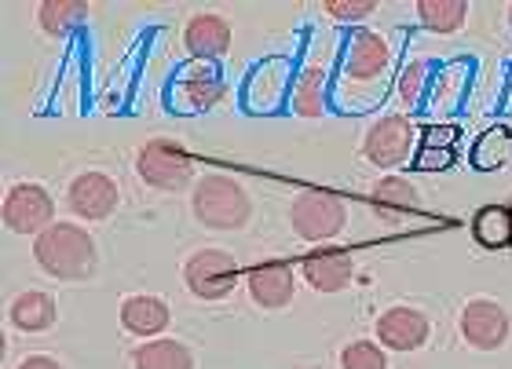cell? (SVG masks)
Returning <instances> with one entry per match:
<instances>
[{"label":"cell","instance_id":"5bb4252c","mask_svg":"<svg viewBox=\"0 0 512 369\" xmlns=\"http://www.w3.org/2000/svg\"><path fill=\"white\" fill-rule=\"evenodd\" d=\"M432 333V322H428L425 311L417 307H388L377 315V344L384 351H417Z\"/></svg>","mask_w":512,"mask_h":369},{"label":"cell","instance_id":"603a6c76","mask_svg":"<svg viewBox=\"0 0 512 369\" xmlns=\"http://www.w3.org/2000/svg\"><path fill=\"white\" fill-rule=\"evenodd\" d=\"M132 369H194V355L183 340H147L132 351Z\"/></svg>","mask_w":512,"mask_h":369},{"label":"cell","instance_id":"ba28073f","mask_svg":"<svg viewBox=\"0 0 512 369\" xmlns=\"http://www.w3.org/2000/svg\"><path fill=\"white\" fill-rule=\"evenodd\" d=\"M66 205H70V212L81 216V220L103 223L118 212L121 190L107 172L88 169V172H77L74 180H70V187H66Z\"/></svg>","mask_w":512,"mask_h":369},{"label":"cell","instance_id":"6da1fadb","mask_svg":"<svg viewBox=\"0 0 512 369\" xmlns=\"http://www.w3.org/2000/svg\"><path fill=\"white\" fill-rule=\"evenodd\" d=\"M33 260L41 264L44 275L59 282H88L99 267V249L88 227L55 220L48 231L33 238Z\"/></svg>","mask_w":512,"mask_h":369},{"label":"cell","instance_id":"2e32d148","mask_svg":"<svg viewBox=\"0 0 512 369\" xmlns=\"http://www.w3.org/2000/svg\"><path fill=\"white\" fill-rule=\"evenodd\" d=\"M289 92H293V81H289V66L282 59H264L246 77V106L256 114L275 110Z\"/></svg>","mask_w":512,"mask_h":369},{"label":"cell","instance_id":"4dcf8cb0","mask_svg":"<svg viewBox=\"0 0 512 369\" xmlns=\"http://www.w3.org/2000/svg\"><path fill=\"white\" fill-rule=\"evenodd\" d=\"M505 205H509V212H512V194H509V198H505Z\"/></svg>","mask_w":512,"mask_h":369},{"label":"cell","instance_id":"7402d4cb","mask_svg":"<svg viewBox=\"0 0 512 369\" xmlns=\"http://www.w3.org/2000/svg\"><path fill=\"white\" fill-rule=\"evenodd\" d=\"M472 238H476V245H483V249H491V253H498V249H509L512 245V212L505 201H494V205H483V209H476V216H472Z\"/></svg>","mask_w":512,"mask_h":369},{"label":"cell","instance_id":"52a82bcc","mask_svg":"<svg viewBox=\"0 0 512 369\" xmlns=\"http://www.w3.org/2000/svg\"><path fill=\"white\" fill-rule=\"evenodd\" d=\"M414 154V121L406 114H384L363 136V158L377 169L392 172Z\"/></svg>","mask_w":512,"mask_h":369},{"label":"cell","instance_id":"ac0fdd59","mask_svg":"<svg viewBox=\"0 0 512 369\" xmlns=\"http://www.w3.org/2000/svg\"><path fill=\"white\" fill-rule=\"evenodd\" d=\"M370 201H374V212L381 220L399 223L406 220L410 212H417L421 205V194L406 176H381V180L370 187Z\"/></svg>","mask_w":512,"mask_h":369},{"label":"cell","instance_id":"484cf974","mask_svg":"<svg viewBox=\"0 0 512 369\" xmlns=\"http://www.w3.org/2000/svg\"><path fill=\"white\" fill-rule=\"evenodd\" d=\"M509 147H512V132L505 125H491L487 132H480L476 136V143H472V169L480 172H494L502 169L505 158H509Z\"/></svg>","mask_w":512,"mask_h":369},{"label":"cell","instance_id":"8fae6325","mask_svg":"<svg viewBox=\"0 0 512 369\" xmlns=\"http://www.w3.org/2000/svg\"><path fill=\"white\" fill-rule=\"evenodd\" d=\"M512 333L509 311L494 300H472L461 311V337L476 351H498L505 348V340Z\"/></svg>","mask_w":512,"mask_h":369},{"label":"cell","instance_id":"83f0119b","mask_svg":"<svg viewBox=\"0 0 512 369\" xmlns=\"http://www.w3.org/2000/svg\"><path fill=\"white\" fill-rule=\"evenodd\" d=\"M425 88H428V66L417 59V63L406 66L403 77H399V99H403L406 106H417L425 99Z\"/></svg>","mask_w":512,"mask_h":369},{"label":"cell","instance_id":"9c48e42d","mask_svg":"<svg viewBox=\"0 0 512 369\" xmlns=\"http://www.w3.org/2000/svg\"><path fill=\"white\" fill-rule=\"evenodd\" d=\"M224 95H227L224 77L216 74V66H209V63L183 66L180 74L172 77V106H176V110H187V114L213 110Z\"/></svg>","mask_w":512,"mask_h":369},{"label":"cell","instance_id":"e0dca14e","mask_svg":"<svg viewBox=\"0 0 512 369\" xmlns=\"http://www.w3.org/2000/svg\"><path fill=\"white\" fill-rule=\"evenodd\" d=\"M118 318H121V326H125V333L143 337V340H158L161 333L172 326L169 304H165L161 296H150V293L128 296L125 304H121Z\"/></svg>","mask_w":512,"mask_h":369},{"label":"cell","instance_id":"30bf717a","mask_svg":"<svg viewBox=\"0 0 512 369\" xmlns=\"http://www.w3.org/2000/svg\"><path fill=\"white\" fill-rule=\"evenodd\" d=\"M392 70V44L377 30H355L344 44V74L359 85H377Z\"/></svg>","mask_w":512,"mask_h":369},{"label":"cell","instance_id":"5b68a950","mask_svg":"<svg viewBox=\"0 0 512 369\" xmlns=\"http://www.w3.org/2000/svg\"><path fill=\"white\" fill-rule=\"evenodd\" d=\"M183 282L198 300H227L238 289V264L227 249H198L183 264Z\"/></svg>","mask_w":512,"mask_h":369},{"label":"cell","instance_id":"f1b7e54d","mask_svg":"<svg viewBox=\"0 0 512 369\" xmlns=\"http://www.w3.org/2000/svg\"><path fill=\"white\" fill-rule=\"evenodd\" d=\"M322 11L337 22H359V19H366V15H374L377 0H326Z\"/></svg>","mask_w":512,"mask_h":369},{"label":"cell","instance_id":"8992f818","mask_svg":"<svg viewBox=\"0 0 512 369\" xmlns=\"http://www.w3.org/2000/svg\"><path fill=\"white\" fill-rule=\"evenodd\" d=\"M0 220L11 234H44L55 223V198L41 183H15L0 201Z\"/></svg>","mask_w":512,"mask_h":369},{"label":"cell","instance_id":"4316f807","mask_svg":"<svg viewBox=\"0 0 512 369\" xmlns=\"http://www.w3.org/2000/svg\"><path fill=\"white\" fill-rule=\"evenodd\" d=\"M341 369H388V351L377 340H352L341 351Z\"/></svg>","mask_w":512,"mask_h":369},{"label":"cell","instance_id":"4fadbf2b","mask_svg":"<svg viewBox=\"0 0 512 369\" xmlns=\"http://www.w3.org/2000/svg\"><path fill=\"white\" fill-rule=\"evenodd\" d=\"M300 275L315 293H341L355 278V260L341 245H319L300 260Z\"/></svg>","mask_w":512,"mask_h":369},{"label":"cell","instance_id":"ffe728a7","mask_svg":"<svg viewBox=\"0 0 512 369\" xmlns=\"http://www.w3.org/2000/svg\"><path fill=\"white\" fill-rule=\"evenodd\" d=\"M55 300L52 293H41V289H26L11 300V326L19 329V333H48L55 326Z\"/></svg>","mask_w":512,"mask_h":369},{"label":"cell","instance_id":"cb8c5ba5","mask_svg":"<svg viewBox=\"0 0 512 369\" xmlns=\"http://www.w3.org/2000/svg\"><path fill=\"white\" fill-rule=\"evenodd\" d=\"M88 19L85 0H44L37 8V26L48 37H70L74 30H81Z\"/></svg>","mask_w":512,"mask_h":369},{"label":"cell","instance_id":"44dd1931","mask_svg":"<svg viewBox=\"0 0 512 369\" xmlns=\"http://www.w3.org/2000/svg\"><path fill=\"white\" fill-rule=\"evenodd\" d=\"M326 88H330V74H326L319 63L304 66V70L293 77V92H289L293 114L311 117V121L326 114Z\"/></svg>","mask_w":512,"mask_h":369},{"label":"cell","instance_id":"9a60e30c","mask_svg":"<svg viewBox=\"0 0 512 369\" xmlns=\"http://www.w3.org/2000/svg\"><path fill=\"white\" fill-rule=\"evenodd\" d=\"M246 289L260 307L278 311L297 296V271L282 260H260L246 271Z\"/></svg>","mask_w":512,"mask_h":369},{"label":"cell","instance_id":"f546056e","mask_svg":"<svg viewBox=\"0 0 512 369\" xmlns=\"http://www.w3.org/2000/svg\"><path fill=\"white\" fill-rule=\"evenodd\" d=\"M15 369H66L59 359H52V355H30V359H22Z\"/></svg>","mask_w":512,"mask_h":369},{"label":"cell","instance_id":"277c9868","mask_svg":"<svg viewBox=\"0 0 512 369\" xmlns=\"http://www.w3.org/2000/svg\"><path fill=\"white\" fill-rule=\"evenodd\" d=\"M136 172L139 180L154 190H165V194H183L191 187L194 190V176H198V165H194V154L183 143L169 136H154L147 139L136 154Z\"/></svg>","mask_w":512,"mask_h":369},{"label":"cell","instance_id":"d4e9b609","mask_svg":"<svg viewBox=\"0 0 512 369\" xmlns=\"http://www.w3.org/2000/svg\"><path fill=\"white\" fill-rule=\"evenodd\" d=\"M417 22L428 33H458L469 19L465 0H417Z\"/></svg>","mask_w":512,"mask_h":369},{"label":"cell","instance_id":"1f68e13d","mask_svg":"<svg viewBox=\"0 0 512 369\" xmlns=\"http://www.w3.org/2000/svg\"><path fill=\"white\" fill-rule=\"evenodd\" d=\"M509 26H512V4H509Z\"/></svg>","mask_w":512,"mask_h":369},{"label":"cell","instance_id":"7c38bea8","mask_svg":"<svg viewBox=\"0 0 512 369\" xmlns=\"http://www.w3.org/2000/svg\"><path fill=\"white\" fill-rule=\"evenodd\" d=\"M183 48L194 63H220L231 52V22L220 11H194L183 26Z\"/></svg>","mask_w":512,"mask_h":369},{"label":"cell","instance_id":"3957f363","mask_svg":"<svg viewBox=\"0 0 512 369\" xmlns=\"http://www.w3.org/2000/svg\"><path fill=\"white\" fill-rule=\"evenodd\" d=\"M289 227L300 242L330 245L348 227V201L337 190L304 187L289 205Z\"/></svg>","mask_w":512,"mask_h":369},{"label":"cell","instance_id":"d6986e66","mask_svg":"<svg viewBox=\"0 0 512 369\" xmlns=\"http://www.w3.org/2000/svg\"><path fill=\"white\" fill-rule=\"evenodd\" d=\"M458 158V125H428L417 139L414 169L421 172H439L450 169Z\"/></svg>","mask_w":512,"mask_h":369},{"label":"cell","instance_id":"7a4b0ae2","mask_svg":"<svg viewBox=\"0 0 512 369\" xmlns=\"http://www.w3.org/2000/svg\"><path fill=\"white\" fill-rule=\"evenodd\" d=\"M194 220L209 231H242L253 220V198L235 176H198L191 190Z\"/></svg>","mask_w":512,"mask_h":369}]
</instances>
